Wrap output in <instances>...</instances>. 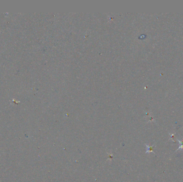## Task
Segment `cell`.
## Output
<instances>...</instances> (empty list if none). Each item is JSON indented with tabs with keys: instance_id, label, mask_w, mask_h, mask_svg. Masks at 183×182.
<instances>
[{
	"instance_id": "cell-2",
	"label": "cell",
	"mask_w": 183,
	"mask_h": 182,
	"mask_svg": "<svg viewBox=\"0 0 183 182\" xmlns=\"http://www.w3.org/2000/svg\"><path fill=\"white\" fill-rule=\"evenodd\" d=\"M178 141L179 142V148H178V150H177L176 151H178L179 150H183V140H182V141H181V140H179L178 139Z\"/></svg>"
},
{
	"instance_id": "cell-1",
	"label": "cell",
	"mask_w": 183,
	"mask_h": 182,
	"mask_svg": "<svg viewBox=\"0 0 183 182\" xmlns=\"http://www.w3.org/2000/svg\"><path fill=\"white\" fill-rule=\"evenodd\" d=\"M146 146H147V151H146V153H151V152L154 153L153 148H154V146H155V145H152V146H149V145L146 144Z\"/></svg>"
}]
</instances>
